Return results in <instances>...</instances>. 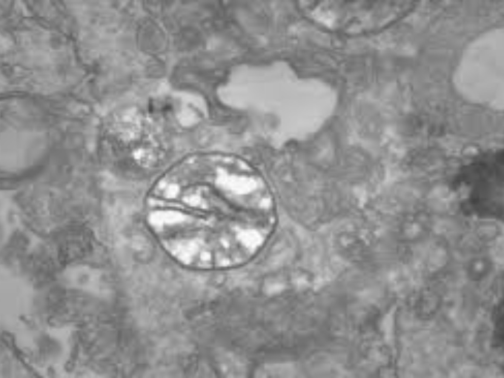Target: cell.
<instances>
[{"label": "cell", "mask_w": 504, "mask_h": 378, "mask_svg": "<svg viewBox=\"0 0 504 378\" xmlns=\"http://www.w3.org/2000/svg\"><path fill=\"white\" fill-rule=\"evenodd\" d=\"M442 295L436 289L424 288L412 293L410 307L412 314L418 318L429 319L435 315L442 303Z\"/></svg>", "instance_id": "obj_1"}, {"label": "cell", "mask_w": 504, "mask_h": 378, "mask_svg": "<svg viewBox=\"0 0 504 378\" xmlns=\"http://www.w3.org/2000/svg\"><path fill=\"white\" fill-rule=\"evenodd\" d=\"M495 315L494 343L496 346L501 347L504 338L503 303H499L496 307Z\"/></svg>", "instance_id": "obj_2"}, {"label": "cell", "mask_w": 504, "mask_h": 378, "mask_svg": "<svg viewBox=\"0 0 504 378\" xmlns=\"http://www.w3.org/2000/svg\"><path fill=\"white\" fill-rule=\"evenodd\" d=\"M490 267L487 263L484 262L475 263L468 267V274L470 278L475 281L482 279L489 271Z\"/></svg>", "instance_id": "obj_3"}]
</instances>
